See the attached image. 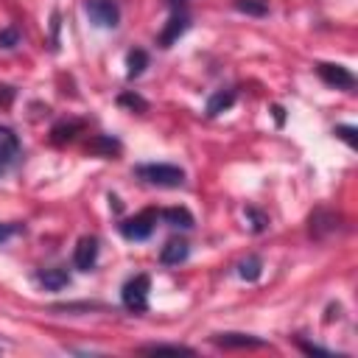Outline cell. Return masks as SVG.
I'll list each match as a JSON object with an SVG mask.
<instances>
[{
  "label": "cell",
  "instance_id": "603a6c76",
  "mask_svg": "<svg viewBox=\"0 0 358 358\" xmlns=\"http://www.w3.org/2000/svg\"><path fill=\"white\" fill-rule=\"evenodd\" d=\"M17 45H20V31H17L14 25L0 28V48H3V50H11V48H17Z\"/></svg>",
  "mask_w": 358,
  "mask_h": 358
},
{
  "label": "cell",
  "instance_id": "8992f818",
  "mask_svg": "<svg viewBox=\"0 0 358 358\" xmlns=\"http://www.w3.org/2000/svg\"><path fill=\"white\" fill-rule=\"evenodd\" d=\"M316 76L336 90H352L355 87V76L344 67V64H333V62H319L316 64Z\"/></svg>",
  "mask_w": 358,
  "mask_h": 358
},
{
  "label": "cell",
  "instance_id": "7c38bea8",
  "mask_svg": "<svg viewBox=\"0 0 358 358\" xmlns=\"http://www.w3.org/2000/svg\"><path fill=\"white\" fill-rule=\"evenodd\" d=\"M81 131H84V120H76V117L59 120V123L50 129V140H53V145H64V143L76 140V134H81Z\"/></svg>",
  "mask_w": 358,
  "mask_h": 358
},
{
  "label": "cell",
  "instance_id": "30bf717a",
  "mask_svg": "<svg viewBox=\"0 0 358 358\" xmlns=\"http://www.w3.org/2000/svg\"><path fill=\"white\" fill-rule=\"evenodd\" d=\"M213 344H218L224 350H257V347H266L263 338L246 336V333H215L213 336Z\"/></svg>",
  "mask_w": 358,
  "mask_h": 358
},
{
  "label": "cell",
  "instance_id": "4316f807",
  "mask_svg": "<svg viewBox=\"0 0 358 358\" xmlns=\"http://www.w3.org/2000/svg\"><path fill=\"white\" fill-rule=\"evenodd\" d=\"M17 232H22V224H0V243H6Z\"/></svg>",
  "mask_w": 358,
  "mask_h": 358
},
{
  "label": "cell",
  "instance_id": "cb8c5ba5",
  "mask_svg": "<svg viewBox=\"0 0 358 358\" xmlns=\"http://www.w3.org/2000/svg\"><path fill=\"white\" fill-rule=\"evenodd\" d=\"M333 134H336L338 140H344L350 148H358V137H355V134H358V129H355V126H336V129H333Z\"/></svg>",
  "mask_w": 358,
  "mask_h": 358
},
{
  "label": "cell",
  "instance_id": "5b68a950",
  "mask_svg": "<svg viewBox=\"0 0 358 358\" xmlns=\"http://www.w3.org/2000/svg\"><path fill=\"white\" fill-rule=\"evenodd\" d=\"M87 17L98 28H115L120 22V6L115 0H87Z\"/></svg>",
  "mask_w": 358,
  "mask_h": 358
},
{
  "label": "cell",
  "instance_id": "d4e9b609",
  "mask_svg": "<svg viewBox=\"0 0 358 358\" xmlns=\"http://www.w3.org/2000/svg\"><path fill=\"white\" fill-rule=\"evenodd\" d=\"M296 344H299V350H302V352H308V355H324V358H333V355H336L333 350H324V347L310 344V341H302V338H299ZM336 358H338V355H336Z\"/></svg>",
  "mask_w": 358,
  "mask_h": 358
},
{
  "label": "cell",
  "instance_id": "8fae6325",
  "mask_svg": "<svg viewBox=\"0 0 358 358\" xmlns=\"http://www.w3.org/2000/svg\"><path fill=\"white\" fill-rule=\"evenodd\" d=\"M187 255H190L187 241L171 238V241H165V246L159 249V263H162V266H179V263L187 260Z\"/></svg>",
  "mask_w": 358,
  "mask_h": 358
},
{
  "label": "cell",
  "instance_id": "f1b7e54d",
  "mask_svg": "<svg viewBox=\"0 0 358 358\" xmlns=\"http://www.w3.org/2000/svg\"><path fill=\"white\" fill-rule=\"evenodd\" d=\"M165 3H168V6H171V8H173V11H176V8H182V6H185V0H165Z\"/></svg>",
  "mask_w": 358,
  "mask_h": 358
},
{
  "label": "cell",
  "instance_id": "f546056e",
  "mask_svg": "<svg viewBox=\"0 0 358 358\" xmlns=\"http://www.w3.org/2000/svg\"><path fill=\"white\" fill-rule=\"evenodd\" d=\"M109 204H112L115 210H120V199H117V196H109Z\"/></svg>",
  "mask_w": 358,
  "mask_h": 358
},
{
  "label": "cell",
  "instance_id": "3957f363",
  "mask_svg": "<svg viewBox=\"0 0 358 358\" xmlns=\"http://www.w3.org/2000/svg\"><path fill=\"white\" fill-rule=\"evenodd\" d=\"M157 218H159L157 210H143V213H137L134 218L120 221V235H123L126 241H145V238L154 232Z\"/></svg>",
  "mask_w": 358,
  "mask_h": 358
},
{
  "label": "cell",
  "instance_id": "ac0fdd59",
  "mask_svg": "<svg viewBox=\"0 0 358 358\" xmlns=\"http://www.w3.org/2000/svg\"><path fill=\"white\" fill-rule=\"evenodd\" d=\"M171 227H179V229H190L193 227V215H190V210H185V207H168V210H162L159 213Z\"/></svg>",
  "mask_w": 358,
  "mask_h": 358
},
{
  "label": "cell",
  "instance_id": "d6986e66",
  "mask_svg": "<svg viewBox=\"0 0 358 358\" xmlns=\"http://www.w3.org/2000/svg\"><path fill=\"white\" fill-rule=\"evenodd\" d=\"M140 352H148V355H159V352H171V355H196L193 347H185V344H143Z\"/></svg>",
  "mask_w": 358,
  "mask_h": 358
},
{
  "label": "cell",
  "instance_id": "ffe728a7",
  "mask_svg": "<svg viewBox=\"0 0 358 358\" xmlns=\"http://www.w3.org/2000/svg\"><path fill=\"white\" fill-rule=\"evenodd\" d=\"M235 8L249 14V17H266L268 14V3L266 0H235Z\"/></svg>",
  "mask_w": 358,
  "mask_h": 358
},
{
  "label": "cell",
  "instance_id": "e0dca14e",
  "mask_svg": "<svg viewBox=\"0 0 358 358\" xmlns=\"http://www.w3.org/2000/svg\"><path fill=\"white\" fill-rule=\"evenodd\" d=\"M260 274H263V260H260L257 255H246V257L238 263V277H241V280L255 282V280H260Z\"/></svg>",
  "mask_w": 358,
  "mask_h": 358
},
{
  "label": "cell",
  "instance_id": "2e32d148",
  "mask_svg": "<svg viewBox=\"0 0 358 358\" xmlns=\"http://www.w3.org/2000/svg\"><path fill=\"white\" fill-rule=\"evenodd\" d=\"M148 67V53L143 48H134L126 53V78H137L143 76V70Z\"/></svg>",
  "mask_w": 358,
  "mask_h": 358
},
{
  "label": "cell",
  "instance_id": "484cf974",
  "mask_svg": "<svg viewBox=\"0 0 358 358\" xmlns=\"http://www.w3.org/2000/svg\"><path fill=\"white\" fill-rule=\"evenodd\" d=\"M14 98H17V90H14V87H8V84H0V106H3V109H8Z\"/></svg>",
  "mask_w": 358,
  "mask_h": 358
},
{
  "label": "cell",
  "instance_id": "5bb4252c",
  "mask_svg": "<svg viewBox=\"0 0 358 358\" xmlns=\"http://www.w3.org/2000/svg\"><path fill=\"white\" fill-rule=\"evenodd\" d=\"M232 103H235V90H215V92L207 98L204 115H207V117H215V115L227 112Z\"/></svg>",
  "mask_w": 358,
  "mask_h": 358
},
{
  "label": "cell",
  "instance_id": "44dd1931",
  "mask_svg": "<svg viewBox=\"0 0 358 358\" xmlns=\"http://www.w3.org/2000/svg\"><path fill=\"white\" fill-rule=\"evenodd\" d=\"M117 103L126 106V109H131V112H145L148 109V101L143 95H137V92H120L117 95Z\"/></svg>",
  "mask_w": 358,
  "mask_h": 358
},
{
  "label": "cell",
  "instance_id": "83f0119b",
  "mask_svg": "<svg viewBox=\"0 0 358 358\" xmlns=\"http://www.w3.org/2000/svg\"><path fill=\"white\" fill-rule=\"evenodd\" d=\"M271 112H274V120H277V126H282V123H285V109H282L280 103H274V106H271Z\"/></svg>",
  "mask_w": 358,
  "mask_h": 358
},
{
  "label": "cell",
  "instance_id": "6da1fadb",
  "mask_svg": "<svg viewBox=\"0 0 358 358\" xmlns=\"http://www.w3.org/2000/svg\"><path fill=\"white\" fill-rule=\"evenodd\" d=\"M134 176L148 185H157V187H182L185 185V171L171 162H143L134 168Z\"/></svg>",
  "mask_w": 358,
  "mask_h": 358
},
{
  "label": "cell",
  "instance_id": "52a82bcc",
  "mask_svg": "<svg viewBox=\"0 0 358 358\" xmlns=\"http://www.w3.org/2000/svg\"><path fill=\"white\" fill-rule=\"evenodd\" d=\"M98 238L95 235H84V238H78V243H76V249H73V266L78 268V271H90V268H95V263H98Z\"/></svg>",
  "mask_w": 358,
  "mask_h": 358
},
{
  "label": "cell",
  "instance_id": "9a60e30c",
  "mask_svg": "<svg viewBox=\"0 0 358 358\" xmlns=\"http://www.w3.org/2000/svg\"><path fill=\"white\" fill-rule=\"evenodd\" d=\"M87 151L90 154H98V157H117L120 154V140H115V137H106V134H98V137H92L90 143H87Z\"/></svg>",
  "mask_w": 358,
  "mask_h": 358
},
{
  "label": "cell",
  "instance_id": "7402d4cb",
  "mask_svg": "<svg viewBox=\"0 0 358 358\" xmlns=\"http://www.w3.org/2000/svg\"><path fill=\"white\" fill-rule=\"evenodd\" d=\"M243 215L249 218V229H252V232H266V227H268V215H266L263 210H257V207H246Z\"/></svg>",
  "mask_w": 358,
  "mask_h": 358
},
{
  "label": "cell",
  "instance_id": "4fadbf2b",
  "mask_svg": "<svg viewBox=\"0 0 358 358\" xmlns=\"http://www.w3.org/2000/svg\"><path fill=\"white\" fill-rule=\"evenodd\" d=\"M36 282L39 285H45L48 291H62L64 285H70V274H67V268H42V271H36Z\"/></svg>",
  "mask_w": 358,
  "mask_h": 358
},
{
  "label": "cell",
  "instance_id": "277c9868",
  "mask_svg": "<svg viewBox=\"0 0 358 358\" xmlns=\"http://www.w3.org/2000/svg\"><path fill=\"white\" fill-rule=\"evenodd\" d=\"M338 227H341V215L333 213V210H324V207L313 210L310 218H308V232H310L313 241H324V238H330Z\"/></svg>",
  "mask_w": 358,
  "mask_h": 358
},
{
  "label": "cell",
  "instance_id": "9c48e42d",
  "mask_svg": "<svg viewBox=\"0 0 358 358\" xmlns=\"http://www.w3.org/2000/svg\"><path fill=\"white\" fill-rule=\"evenodd\" d=\"M187 28H190V17H187L182 8H176V11L171 14V20L165 22V28L159 31L157 45H159V48H171V45H173L185 31H187Z\"/></svg>",
  "mask_w": 358,
  "mask_h": 358
},
{
  "label": "cell",
  "instance_id": "ba28073f",
  "mask_svg": "<svg viewBox=\"0 0 358 358\" xmlns=\"http://www.w3.org/2000/svg\"><path fill=\"white\" fill-rule=\"evenodd\" d=\"M20 154H22V145H20V137L14 134V129L0 126V173H6L8 168H14V162L20 159Z\"/></svg>",
  "mask_w": 358,
  "mask_h": 358
},
{
  "label": "cell",
  "instance_id": "7a4b0ae2",
  "mask_svg": "<svg viewBox=\"0 0 358 358\" xmlns=\"http://www.w3.org/2000/svg\"><path fill=\"white\" fill-rule=\"evenodd\" d=\"M148 291H151V277L148 274H134L123 282L120 288V302L126 310L131 313H143L148 310Z\"/></svg>",
  "mask_w": 358,
  "mask_h": 358
}]
</instances>
